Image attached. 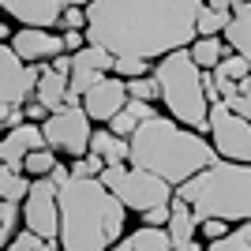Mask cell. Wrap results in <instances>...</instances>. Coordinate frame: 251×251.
Here are the masks:
<instances>
[{"instance_id": "obj_1", "label": "cell", "mask_w": 251, "mask_h": 251, "mask_svg": "<svg viewBox=\"0 0 251 251\" xmlns=\"http://www.w3.org/2000/svg\"><path fill=\"white\" fill-rule=\"evenodd\" d=\"M202 0H94L86 38L113 56L161 60L199 38Z\"/></svg>"}, {"instance_id": "obj_2", "label": "cell", "mask_w": 251, "mask_h": 251, "mask_svg": "<svg viewBox=\"0 0 251 251\" xmlns=\"http://www.w3.org/2000/svg\"><path fill=\"white\" fill-rule=\"evenodd\" d=\"M218 147L195 127H180L173 116H150L131 135V165L169 184H188L218 161Z\"/></svg>"}, {"instance_id": "obj_3", "label": "cell", "mask_w": 251, "mask_h": 251, "mask_svg": "<svg viewBox=\"0 0 251 251\" xmlns=\"http://www.w3.org/2000/svg\"><path fill=\"white\" fill-rule=\"evenodd\" d=\"M124 232V202L98 176H72L60 188V251H109Z\"/></svg>"}, {"instance_id": "obj_4", "label": "cell", "mask_w": 251, "mask_h": 251, "mask_svg": "<svg viewBox=\"0 0 251 251\" xmlns=\"http://www.w3.org/2000/svg\"><path fill=\"white\" fill-rule=\"evenodd\" d=\"M180 199H188L195 218L221 221H251V165L244 161H214L199 176L180 184Z\"/></svg>"}, {"instance_id": "obj_5", "label": "cell", "mask_w": 251, "mask_h": 251, "mask_svg": "<svg viewBox=\"0 0 251 251\" xmlns=\"http://www.w3.org/2000/svg\"><path fill=\"white\" fill-rule=\"evenodd\" d=\"M154 79L161 83V101H165L169 116L180 124L195 127V131H210V98H206V75L195 64L188 49H176L161 56L154 68Z\"/></svg>"}, {"instance_id": "obj_6", "label": "cell", "mask_w": 251, "mask_h": 251, "mask_svg": "<svg viewBox=\"0 0 251 251\" xmlns=\"http://www.w3.org/2000/svg\"><path fill=\"white\" fill-rule=\"evenodd\" d=\"M98 180L113 195H120V202L127 210H139V214H147V210L161 206V202H173V184L154 176V173H147V169H135V165L131 169L127 165H105V173Z\"/></svg>"}, {"instance_id": "obj_7", "label": "cell", "mask_w": 251, "mask_h": 251, "mask_svg": "<svg viewBox=\"0 0 251 251\" xmlns=\"http://www.w3.org/2000/svg\"><path fill=\"white\" fill-rule=\"evenodd\" d=\"M210 143L218 147V154L225 161L251 165V120L240 116L229 101L210 105Z\"/></svg>"}, {"instance_id": "obj_8", "label": "cell", "mask_w": 251, "mask_h": 251, "mask_svg": "<svg viewBox=\"0 0 251 251\" xmlns=\"http://www.w3.org/2000/svg\"><path fill=\"white\" fill-rule=\"evenodd\" d=\"M45 143L52 150H68L72 157H86L90 154V113L83 105H64L56 113H49V120L42 124Z\"/></svg>"}, {"instance_id": "obj_9", "label": "cell", "mask_w": 251, "mask_h": 251, "mask_svg": "<svg viewBox=\"0 0 251 251\" xmlns=\"http://www.w3.org/2000/svg\"><path fill=\"white\" fill-rule=\"evenodd\" d=\"M45 64H23V56L8 42L0 45V101L4 105H26L38 98Z\"/></svg>"}, {"instance_id": "obj_10", "label": "cell", "mask_w": 251, "mask_h": 251, "mask_svg": "<svg viewBox=\"0 0 251 251\" xmlns=\"http://www.w3.org/2000/svg\"><path fill=\"white\" fill-rule=\"evenodd\" d=\"M23 221H26V229H34L45 240L60 236V188L49 176L34 180L30 195L23 199Z\"/></svg>"}, {"instance_id": "obj_11", "label": "cell", "mask_w": 251, "mask_h": 251, "mask_svg": "<svg viewBox=\"0 0 251 251\" xmlns=\"http://www.w3.org/2000/svg\"><path fill=\"white\" fill-rule=\"evenodd\" d=\"M131 101V94H127V79H120V75H105L98 86H90L83 94V109L90 113V120H113L124 105Z\"/></svg>"}, {"instance_id": "obj_12", "label": "cell", "mask_w": 251, "mask_h": 251, "mask_svg": "<svg viewBox=\"0 0 251 251\" xmlns=\"http://www.w3.org/2000/svg\"><path fill=\"white\" fill-rule=\"evenodd\" d=\"M8 45L30 64H49V60H56L60 52H68L64 49V34H52V30H45V26H23V30L11 34Z\"/></svg>"}, {"instance_id": "obj_13", "label": "cell", "mask_w": 251, "mask_h": 251, "mask_svg": "<svg viewBox=\"0 0 251 251\" xmlns=\"http://www.w3.org/2000/svg\"><path fill=\"white\" fill-rule=\"evenodd\" d=\"M4 4V11H8L15 23H23V26H45V30H52V26H60L64 19V0H0Z\"/></svg>"}, {"instance_id": "obj_14", "label": "cell", "mask_w": 251, "mask_h": 251, "mask_svg": "<svg viewBox=\"0 0 251 251\" xmlns=\"http://www.w3.org/2000/svg\"><path fill=\"white\" fill-rule=\"evenodd\" d=\"M42 147H49L42 127H38V124H19V127H11L8 135H4V143H0V157H4V165L23 169L26 154H34V150H42Z\"/></svg>"}, {"instance_id": "obj_15", "label": "cell", "mask_w": 251, "mask_h": 251, "mask_svg": "<svg viewBox=\"0 0 251 251\" xmlns=\"http://www.w3.org/2000/svg\"><path fill=\"white\" fill-rule=\"evenodd\" d=\"M169 236H173V244H191L195 240V229H199V218H195V210H191L188 199H180V195H173V218H169Z\"/></svg>"}, {"instance_id": "obj_16", "label": "cell", "mask_w": 251, "mask_h": 251, "mask_svg": "<svg viewBox=\"0 0 251 251\" xmlns=\"http://www.w3.org/2000/svg\"><path fill=\"white\" fill-rule=\"evenodd\" d=\"M68 94H72V86H68V75L52 72L49 64H45L42 83H38V101H42L49 113H56V109H64V105H68Z\"/></svg>"}, {"instance_id": "obj_17", "label": "cell", "mask_w": 251, "mask_h": 251, "mask_svg": "<svg viewBox=\"0 0 251 251\" xmlns=\"http://www.w3.org/2000/svg\"><path fill=\"white\" fill-rule=\"evenodd\" d=\"M90 150L94 154H101L109 165H124V161H131V139L116 135V131H94V139H90Z\"/></svg>"}, {"instance_id": "obj_18", "label": "cell", "mask_w": 251, "mask_h": 251, "mask_svg": "<svg viewBox=\"0 0 251 251\" xmlns=\"http://www.w3.org/2000/svg\"><path fill=\"white\" fill-rule=\"evenodd\" d=\"M225 42L232 45V52H240L251 60V4H236L232 8V23L225 30Z\"/></svg>"}, {"instance_id": "obj_19", "label": "cell", "mask_w": 251, "mask_h": 251, "mask_svg": "<svg viewBox=\"0 0 251 251\" xmlns=\"http://www.w3.org/2000/svg\"><path fill=\"white\" fill-rule=\"evenodd\" d=\"M188 52L195 56V64H199L202 72H214V68L232 52V45L221 42V38H195V42L188 45Z\"/></svg>"}, {"instance_id": "obj_20", "label": "cell", "mask_w": 251, "mask_h": 251, "mask_svg": "<svg viewBox=\"0 0 251 251\" xmlns=\"http://www.w3.org/2000/svg\"><path fill=\"white\" fill-rule=\"evenodd\" d=\"M131 240H135V251H173L176 248L169 229H161V225H143L139 232H131Z\"/></svg>"}, {"instance_id": "obj_21", "label": "cell", "mask_w": 251, "mask_h": 251, "mask_svg": "<svg viewBox=\"0 0 251 251\" xmlns=\"http://www.w3.org/2000/svg\"><path fill=\"white\" fill-rule=\"evenodd\" d=\"M34 180L19 176V169L4 165V173H0V195H4V202H23L26 195H30Z\"/></svg>"}, {"instance_id": "obj_22", "label": "cell", "mask_w": 251, "mask_h": 251, "mask_svg": "<svg viewBox=\"0 0 251 251\" xmlns=\"http://www.w3.org/2000/svg\"><path fill=\"white\" fill-rule=\"evenodd\" d=\"M229 23H232V11H218V8H210V4H202V11H199V38H218V34L229 30Z\"/></svg>"}, {"instance_id": "obj_23", "label": "cell", "mask_w": 251, "mask_h": 251, "mask_svg": "<svg viewBox=\"0 0 251 251\" xmlns=\"http://www.w3.org/2000/svg\"><path fill=\"white\" fill-rule=\"evenodd\" d=\"M214 72L225 75V79H232V83H244V79H251V60H248V56H240V52H229Z\"/></svg>"}, {"instance_id": "obj_24", "label": "cell", "mask_w": 251, "mask_h": 251, "mask_svg": "<svg viewBox=\"0 0 251 251\" xmlns=\"http://www.w3.org/2000/svg\"><path fill=\"white\" fill-rule=\"evenodd\" d=\"M52 169H56V157H52V147L34 150V154H26V161H23V173H26V176H49Z\"/></svg>"}, {"instance_id": "obj_25", "label": "cell", "mask_w": 251, "mask_h": 251, "mask_svg": "<svg viewBox=\"0 0 251 251\" xmlns=\"http://www.w3.org/2000/svg\"><path fill=\"white\" fill-rule=\"evenodd\" d=\"M127 94L139 98V101H157L161 98V83L154 75H143V79H127Z\"/></svg>"}, {"instance_id": "obj_26", "label": "cell", "mask_w": 251, "mask_h": 251, "mask_svg": "<svg viewBox=\"0 0 251 251\" xmlns=\"http://www.w3.org/2000/svg\"><path fill=\"white\" fill-rule=\"evenodd\" d=\"M113 72L120 79H143V75H150V60H143V56H116Z\"/></svg>"}, {"instance_id": "obj_27", "label": "cell", "mask_w": 251, "mask_h": 251, "mask_svg": "<svg viewBox=\"0 0 251 251\" xmlns=\"http://www.w3.org/2000/svg\"><path fill=\"white\" fill-rule=\"evenodd\" d=\"M105 165H109V161H105L101 154H94V150H90L86 157H75L72 176H101V173H105Z\"/></svg>"}, {"instance_id": "obj_28", "label": "cell", "mask_w": 251, "mask_h": 251, "mask_svg": "<svg viewBox=\"0 0 251 251\" xmlns=\"http://www.w3.org/2000/svg\"><path fill=\"white\" fill-rule=\"evenodd\" d=\"M19 202H4V206H0V240H15V221H19Z\"/></svg>"}, {"instance_id": "obj_29", "label": "cell", "mask_w": 251, "mask_h": 251, "mask_svg": "<svg viewBox=\"0 0 251 251\" xmlns=\"http://www.w3.org/2000/svg\"><path fill=\"white\" fill-rule=\"evenodd\" d=\"M86 23H90L86 8H79V4H68V8H64V19H60L64 30H86Z\"/></svg>"}, {"instance_id": "obj_30", "label": "cell", "mask_w": 251, "mask_h": 251, "mask_svg": "<svg viewBox=\"0 0 251 251\" xmlns=\"http://www.w3.org/2000/svg\"><path fill=\"white\" fill-rule=\"evenodd\" d=\"M45 244V236H38L34 229H23V232H15V240L8 244V251H38Z\"/></svg>"}, {"instance_id": "obj_31", "label": "cell", "mask_w": 251, "mask_h": 251, "mask_svg": "<svg viewBox=\"0 0 251 251\" xmlns=\"http://www.w3.org/2000/svg\"><path fill=\"white\" fill-rule=\"evenodd\" d=\"M135 127H139V120L131 113H127V109H120V113L113 116V120H109V131H116V135H124V139H131L135 135Z\"/></svg>"}, {"instance_id": "obj_32", "label": "cell", "mask_w": 251, "mask_h": 251, "mask_svg": "<svg viewBox=\"0 0 251 251\" xmlns=\"http://www.w3.org/2000/svg\"><path fill=\"white\" fill-rule=\"evenodd\" d=\"M206 251H251V244L240 240V232H229V236H221V240H210Z\"/></svg>"}, {"instance_id": "obj_33", "label": "cell", "mask_w": 251, "mask_h": 251, "mask_svg": "<svg viewBox=\"0 0 251 251\" xmlns=\"http://www.w3.org/2000/svg\"><path fill=\"white\" fill-rule=\"evenodd\" d=\"M229 225H232V221H221V218L199 221V229H202V236H206V240H221V236H229Z\"/></svg>"}, {"instance_id": "obj_34", "label": "cell", "mask_w": 251, "mask_h": 251, "mask_svg": "<svg viewBox=\"0 0 251 251\" xmlns=\"http://www.w3.org/2000/svg\"><path fill=\"white\" fill-rule=\"evenodd\" d=\"M229 105L240 116H248V120H251V79H244V83H240V98H232Z\"/></svg>"}, {"instance_id": "obj_35", "label": "cell", "mask_w": 251, "mask_h": 251, "mask_svg": "<svg viewBox=\"0 0 251 251\" xmlns=\"http://www.w3.org/2000/svg\"><path fill=\"white\" fill-rule=\"evenodd\" d=\"M124 109H127L131 116H135L139 124H143V120H150V116H157V113H154V101H139V98H131V101H127Z\"/></svg>"}, {"instance_id": "obj_36", "label": "cell", "mask_w": 251, "mask_h": 251, "mask_svg": "<svg viewBox=\"0 0 251 251\" xmlns=\"http://www.w3.org/2000/svg\"><path fill=\"white\" fill-rule=\"evenodd\" d=\"M169 218H173V202H161V206H154V210L143 214L147 225H169Z\"/></svg>"}, {"instance_id": "obj_37", "label": "cell", "mask_w": 251, "mask_h": 251, "mask_svg": "<svg viewBox=\"0 0 251 251\" xmlns=\"http://www.w3.org/2000/svg\"><path fill=\"white\" fill-rule=\"evenodd\" d=\"M90 45V38H86V30H64V49L68 52H79Z\"/></svg>"}, {"instance_id": "obj_38", "label": "cell", "mask_w": 251, "mask_h": 251, "mask_svg": "<svg viewBox=\"0 0 251 251\" xmlns=\"http://www.w3.org/2000/svg\"><path fill=\"white\" fill-rule=\"evenodd\" d=\"M0 116H4L8 131H11V127H19L23 120H26V113H19V105H4V109H0Z\"/></svg>"}, {"instance_id": "obj_39", "label": "cell", "mask_w": 251, "mask_h": 251, "mask_svg": "<svg viewBox=\"0 0 251 251\" xmlns=\"http://www.w3.org/2000/svg\"><path fill=\"white\" fill-rule=\"evenodd\" d=\"M49 68H52V72H60V75H68V79H72L75 56H72V52H60V56H56V60H49Z\"/></svg>"}, {"instance_id": "obj_40", "label": "cell", "mask_w": 251, "mask_h": 251, "mask_svg": "<svg viewBox=\"0 0 251 251\" xmlns=\"http://www.w3.org/2000/svg\"><path fill=\"white\" fill-rule=\"evenodd\" d=\"M26 120H49V109L34 98V101H26Z\"/></svg>"}, {"instance_id": "obj_41", "label": "cell", "mask_w": 251, "mask_h": 251, "mask_svg": "<svg viewBox=\"0 0 251 251\" xmlns=\"http://www.w3.org/2000/svg\"><path fill=\"white\" fill-rule=\"evenodd\" d=\"M49 180H52V184H56V188H64V184H68V180H72V169H64V165H56V169H52V173H49Z\"/></svg>"}, {"instance_id": "obj_42", "label": "cell", "mask_w": 251, "mask_h": 251, "mask_svg": "<svg viewBox=\"0 0 251 251\" xmlns=\"http://www.w3.org/2000/svg\"><path fill=\"white\" fill-rule=\"evenodd\" d=\"M206 4H210V8H218V11H232V8H236L232 0H206Z\"/></svg>"}, {"instance_id": "obj_43", "label": "cell", "mask_w": 251, "mask_h": 251, "mask_svg": "<svg viewBox=\"0 0 251 251\" xmlns=\"http://www.w3.org/2000/svg\"><path fill=\"white\" fill-rule=\"evenodd\" d=\"M109 251H135V240H131V236H127V240L113 244V248H109Z\"/></svg>"}, {"instance_id": "obj_44", "label": "cell", "mask_w": 251, "mask_h": 251, "mask_svg": "<svg viewBox=\"0 0 251 251\" xmlns=\"http://www.w3.org/2000/svg\"><path fill=\"white\" fill-rule=\"evenodd\" d=\"M236 232H240V240L251 244V221H240V229H236Z\"/></svg>"}, {"instance_id": "obj_45", "label": "cell", "mask_w": 251, "mask_h": 251, "mask_svg": "<svg viewBox=\"0 0 251 251\" xmlns=\"http://www.w3.org/2000/svg\"><path fill=\"white\" fill-rule=\"evenodd\" d=\"M173 251H202V248H199L195 240H191V244H180V248H173Z\"/></svg>"}, {"instance_id": "obj_46", "label": "cell", "mask_w": 251, "mask_h": 251, "mask_svg": "<svg viewBox=\"0 0 251 251\" xmlns=\"http://www.w3.org/2000/svg\"><path fill=\"white\" fill-rule=\"evenodd\" d=\"M64 4H79V8H90L94 0H64Z\"/></svg>"}, {"instance_id": "obj_47", "label": "cell", "mask_w": 251, "mask_h": 251, "mask_svg": "<svg viewBox=\"0 0 251 251\" xmlns=\"http://www.w3.org/2000/svg\"><path fill=\"white\" fill-rule=\"evenodd\" d=\"M38 251H56V240H45V244H42Z\"/></svg>"}, {"instance_id": "obj_48", "label": "cell", "mask_w": 251, "mask_h": 251, "mask_svg": "<svg viewBox=\"0 0 251 251\" xmlns=\"http://www.w3.org/2000/svg\"><path fill=\"white\" fill-rule=\"evenodd\" d=\"M232 4H251V0H232Z\"/></svg>"}]
</instances>
